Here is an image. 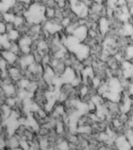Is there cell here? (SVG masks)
<instances>
[{"label": "cell", "mask_w": 133, "mask_h": 150, "mask_svg": "<svg viewBox=\"0 0 133 150\" xmlns=\"http://www.w3.org/2000/svg\"><path fill=\"white\" fill-rule=\"evenodd\" d=\"M87 93H88V88L86 86H83L81 88V96L84 97V96H86Z\"/></svg>", "instance_id": "cell-39"}, {"label": "cell", "mask_w": 133, "mask_h": 150, "mask_svg": "<svg viewBox=\"0 0 133 150\" xmlns=\"http://www.w3.org/2000/svg\"><path fill=\"white\" fill-rule=\"evenodd\" d=\"M56 112L57 114H63V106L62 105H58L57 107L56 108Z\"/></svg>", "instance_id": "cell-40"}, {"label": "cell", "mask_w": 133, "mask_h": 150, "mask_svg": "<svg viewBox=\"0 0 133 150\" xmlns=\"http://www.w3.org/2000/svg\"><path fill=\"white\" fill-rule=\"evenodd\" d=\"M109 91V86H108V83L107 84H104L103 85H101L98 89V92L99 94L100 95H103L104 93H106L107 91Z\"/></svg>", "instance_id": "cell-28"}, {"label": "cell", "mask_w": 133, "mask_h": 150, "mask_svg": "<svg viewBox=\"0 0 133 150\" xmlns=\"http://www.w3.org/2000/svg\"><path fill=\"white\" fill-rule=\"evenodd\" d=\"M123 75L125 78H130L133 77V63L129 61H124L122 63Z\"/></svg>", "instance_id": "cell-11"}, {"label": "cell", "mask_w": 133, "mask_h": 150, "mask_svg": "<svg viewBox=\"0 0 133 150\" xmlns=\"http://www.w3.org/2000/svg\"><path fill=\"white\" fill-rule=\"evenodd\" d=\"M103 96L107 100L110 101L111 103H117L121 100V93L114 92V91H107L106 93L103 94Z\"/></svg>", "instance_id": "cell-13"}, {"label": "cell", "mask_w": 133, "mask_h": 150, "mask_svg": "<svg viewBox=\"0 0 133 150\" xmlns=\"http://www.w3.org/2000/svg\"><path fill=\"white\" fill-rule=\"evenodd\" d=\"M80 84V79L79 78H78V77H75V79L74 80L72 81V83H71V85L72 86H78V84Z\"/></svg>", "instance_id": "cell-41"}, {"label": "cell", "mask_w": 133, "mask_h": 150, "mask_svg": "<svg viewBox=\"0 0 133 150\" xmlns=\"http://www.w3.org/2000/svg\"><path fill=\"white\" fill-rule=\"evenodd\" d=\"M7 35H8V37H9V40H10V41H13V42L18 39L19 36H20L18 30H16V29H14V28H13L12 30H9V32H8Z\"/></svg>", "instance_id": "cell-20"}, {"label": "cell", "mask_w": 133, "mask_h": 150, "mask_svg": "<svg viewBox=\"0 0 133 150\" xmlns=\"http://www.w3.org/2000/svg\"><path fill=\"white\" fill-rule=\"evenodd\" d=\"M122 34L125 36H132L133 34V24L130 23H124L122 30Z\"/></svg>", "instance_id": "cell-17"}, {"label": "cell", "mask_w": 133, "mask_h": 150, "mask_svg": "<svg viewBox=\"0 0 133 150\" xmlns=\"http://www.w3.org/2000/svg\"><path fill=\"white\" fill-rule=\"evenodd\" d=\"M59 149H69L68 143L67 142H65V141H63V142H61L59 145Z\"/></svg>", "instance_id": "cell-37"}, {"label": "cell", "mask_w": 133, "mask_h": 150, "mask_svg": "<svg viewBox=\"0 0 133 150\" xmlns=\"http://www.w3.org/2000/svg\"><path fill=\"white\" fill-rule=\"evenodd\" d=\"M69 23H70V18H68V17H66L62 21V26L63 27L67 28L68 26H69Z\"/></svg>", "instance_id": "cell-38"}, {"label": "cell", "mask_w": 133, "mask_h": 150, "mask_svg": "<svg viewBox=\"0 0 133 150\" xmlns=\"http://www.w3.org/2000/svg\"><path fill=\"white\" fill-rule=\"evenodd\" d=\"M6 105H8L9 106H14V105H15V104H16V99L14 98H12V97H8V98L6 99Z\"/></svg>", "instance_id": "cell-30"}, {"label": "cell", "mask_w": 133, "mask_h": 150, "mask_svg": "<svg viewBox=\"0 0 133 150\" xmlns=\"http://www.w3.org/2000/svg\"><path fill=\"white\" fill-rule=\"evenodd\" d=\"M89 52H90L89 47L88 45H86L82 44L81 43V45L78 48V49L75 52V54L78 60L83 61L85 59H87V57L89 56Z\"/></svg>", "instance_id": "cell-5"}, {"label": "cell", "mask_w": 133, "mask_h": 150, "mask_svg": "<svg viewBox=\"0 0 133 150\" xmlns=\"http://www.w3.org/2000/svg\"><path fill=\"white\" fill-rule=\"evenodd\" d=\"M2 58L5 59L7 61V63L9 64H14L16 63V61L17 60V54L12 52L11 50H4L2 51Z\"/></svg>", "instance_id": "cell-10"}, {"label": "cell", "mask_w": 133, "mask_h": 150, "mask_svg": "<svg viewBox=\"0 0 133 150\" xmlns=\"http://www.w3.org/2000/svg\"><path fill=\"white\" fill-rule=\"evenodd\" d=\"M8 74H9L12 79L15 80V81H18L21 78V73H20V70H19L18 68H9V70H8Z\"/></svg>", "instance_id": "cell-18"}, {"label": "cell", "mask_w": 133, "mask_h": 150, "mask_svg": "<svg viewBox=\"0 0 133 150\" xmlns=\"http://www.w3.org/2000/svg\"><path fill=\"white\" fill-rule=\"evenodd\" d=\"M132 24H133V18H132Z\"/></svg>", "instance_id": "cell-44"}, {"label": "cell", "mask_w": 133, "mask_h": 150, "mask_svg": "<svg viewBox=\"0 0 133 150\" xmlns=\"http://www.w3.org/2000/svg\"><path fill=\"white\" fill-rule=\"evenodd\" d=\"M92 131L91 127L89 126H81L78 127V131L80 133H84V134H88L90 133Z\"/></svg>", "instance_id": "cell-26"}, {"label": "cell", "mask_w": 133, "mask_h": 150, "mask_svg": "<svg viewBox=\"0 0 133 150\" xmlns=\"http://www.w3.org/2000/svg\"><path fill=\"white\" fill-rule=\"evenodd\" d=\"M76 77V75H75V70H73L72 68L68 67L65 68V70H63V72L62 73V75H61V80L63 81V84H71L72 81L75 79Z\"/></svg>", "instance_id": "cell-3"}, {"label": "cell", "mask_w": 133, "mask_h": 150, "mask_svg": "<svg viewBox=\"0 0 133 150\" xmlns=\"http://www.w3.org/2000/svg\"><path fill=\"white\" fill-rule=\"evenodd\" d=\"M92 84H93V86L95 88H97V87L100 86V78L97 77H95L92 78Z\"/></svg>", "instance_id": "cell-35"}, {"label": "cell", "mask_w": 133, "mask_h": 150, "mask_svg": "<svg viewBox=\"0 0 133 150\" xmlns=\"http://www.w3.org/2000/svg\"><path fill=\"white\" fill-rule=\"evenodd\" d=\"M23 18L21 17V16H16L15 21H14V22L13 24H14L15 27H19V26H21V24L23 23Z\"/></svg>", "instance_id": "cell-31"}, {"label": "cell", "mask_w": 133, "mask_h": 150, "mask_svg": "<svg viewBox=\"0 0 133 150\" xmlns=\"http://www.w3.org/2000/svg\"><path fill=\"white\" fill-rule=\"evenodd\" d=\"M44 28L46 32H48L50 35H53L55 33L60 31L63 28V26H61L60 24L57 23H55V22H53V21H51V22L48 21L45 23Z\"/></svg>", "instance_id": "cell-8"}, {"label": "cell", "mask_w": 133, "mask_h": 150, "mask_svg": "<svg viewBox=\"0 0 133 150\" xmlns=\"http://www.w3.org/2000/svg\"><path fill=\"white\" fill-rule=\"evenodd\" d=\"M107 5L110 8H114L119 2V0H107Z\"/></svg>", "instance_id": "cell-33"}, {"label": "cell", "mask_w": 133, "mask_h": 150, "mask_svg": "<svg viewBox=\"0 0 133 150\" xmlns=\"http://www.w3.org/2000/svg\"><path fill=\"white\" fill-rule=\"evenodd\" d=\"M2 16H3V19L4 21L6 22V23H14V21H15V18H16V16L14 15V13H2Z\"/></svg>", "instance_id": "cell-22"}, {"label": "cell", "mask_w": 133, "mask_h": 150, "mask_svg": "<svg viewBox=\"0 0 133 150\" xmlns=\"http://www.w3.org/2000/svg\"><path fill=\"white\" fill-rule=\"evenodd\" d=\"M126 57L128 59H133V45H130L126 49Z\"/></svg>", "instance_id": "cell-29"}, {"label": "cell", "mask_w": 133, "mask_h": 150, "mask_svg": "<svg viewBox=\"0 0 133 150\" xmlns=\"http://www.w3.org/2000/svg\"><path fill=\"white\" fill-rule=\"evenodd\" d=\"M108 86H109V91H114V92L121 93L123 90L122 84L117 77L110 78L109 82H108Z\"/></svg>", "instance_id": "cell-7"}, {"label": "cell", "mask_w": 133, "mask_h": 150, "mask_svg": "<svg viewBox=\"0 0 133 150\" xmlns=\"http://www.w3.org/2000/svg\"><path fill=\"white\" fill-rule=\"evenodd\" d=\"M30 81L28 79H21L18 81L19 87L22 89H27L30 84Z\"/></svg>", "instance_id": "cell-23"}, {"label": "cell", "mask_w": 133, "mask_h": 150, "mask_svg": "<svg viewBox=\"0 0 133 150\" xmlns=\"http://www.w3.org/2000/svg\"><path fill=\"white\" fill-rule=\"evenodd\" d=\"M32 43V40L29 36H24L19 40V46L21 51L24 54H29L31 51V45Z\"/></svg>", "instance_id": "cell-6"}, {"label": "cell", "mask_w": 133, "mask_h": 150, "mask_svg": "<svg viewBox=\"0 0 133 150\" xmlns=\"http://www.w3.org/2000/svg\"><path fill=\"white\" fill-rule=\"evenodd\" d=\"M115 145L119 149H130L132 146L129 143V141L126 136L122 135L116 138L115 140Z\"/></svg>", "instance_id": "cell-9"}, {"label": "cell", "mask_w": 133, "mask_h": 150, "mask_svg": "<svg viewBox=\"0 0 133 150\" xmlns=\"http://www.w3.org/2000/svg\"><path fill=\"white\" fill-rule=\"evenodd\" d=\"M104 1H105V0H95V2H96V3H100V4L101 2H104Z\"/></svg>", "instance_id": "cell-42"}, {"label": "cell", "mask_w": 133, "mask_h": 150, "mask_svg": "<svg viewBox=\"0 0 133 150\" xmlns=\"http://www.w3.org/2000/svg\"><path fill=\"white\" fill-rule=\"evenodd\" d=\"M132 107V100L129 98H127L125 100H124L123 105L121 106V111H122L123 113H126L131 110Z\"/></svg>", "instance_id": "cell-19"}, {"label": "cell", "mask_w": 133, "mask_h": 150, "mask_svg": "<svg viewBox=\"0 0 133 150\" xmlns=\"http://www.w3.org/2000/svg\"><path fill=\"white\" fill-rule=\"evenodd\" d=\"M74 36L78 38L81 42H83L86 39L87 36L89 35V30H88V28L85 25H79L78 27H76L75 29L73 31L72 34Z\"/></svg>", "instance_id": "cell-4"}, {"label": "cell", "mask_w": 133, "mask_h": 150, "mask_svg": "<svg viewBox=\"0 0 133 150\" xmlns=\"http://www.w3.org/2000/svg\"><path fill=\"white\" fill-rule=\"evenodd\" d=\"M55 9H53V7H47L46 9V16L49 17V18H53L55 16Z\"/></svg>", "instance_id": "cell-24"}, {"label": "cell", "mask_w": 133, "mask_h": 150, "mask_svg": "<svg viewBox=\"0 0 133 150\" xmlns=\"http://www.w3.org/2000/svg\"><path fill=\"white\" fill-rule=\"evenodd\" d=\"M23 15L28 22L33 24H38L41 23L46 17V8L37 2L33 3Z\"/></svg>", "instance_id": "cell-1"}, {"label": "cell", "mask_w": 133, "mask_h": 150, "mask_svg": "<svg viewBox=\"0 0 133 150\" xmlns=\"http://www.w3.org/2000/svg\"><path fill=\"white\" fill-rule=\"evenodd\" d=\"M6 24L4 22H1V23H0V33H1V35L2 34H6Z\"/></svg>", "instance_id": "cell-34"}, {"label": "cell", "mask_w": 133, "mask_h": 150, "mask_svg": "<svg viewBox=\"0 0 133 150\" xmlns=\"http://www.w3.org/2000/svg\"><path fill=\"white\" fill-rule=\"evenodd\" d=\"M63 131V124L61 122H59L56 124V131L57 133H61Z\"/></svg>", "instance_id": "cell-36"}, {"label": "cell", "mask_w": 133, "mask_h": 150, "mask_svg": "<svg viewBox=\"0 0 133 150\" xmlns=\"http://www.w3.org/2000/svg\"><path fill=\"white\" fill-rule=\"evenodd\" d=\"M42 70V68L38 64L35 63H33L32 64H31L29 67H28V71L31 74H36L38 73Z\"/></svg>", "instance_id": "cell-21"}, {"label": "cell", "mask_w": 133, "mask_h": 150, "mask_svg": "<svg viewBox=\"0 0 133 150\" xmlns=\"http://www.w3.org/2000/svg\"><path fill=\"white\" fill-rule=\"evenodd\" d=\"M126 137L128 138V139H129V143H130L132 148H133V131L129 130V131L127 132Z\"/></svg>", "instance_id": "cell-32"}, {"label": "cell", "mask_w": 133, "mask_h": 150, "mask_svg": "<svg viewBox=\"0 0 133 150\" xmlns=\"http://www.w3.org/2000/svg\"><path fill=\"white\" fill-rule=\"evenodd\" d=\"M99 28H100L101 34L103 35H106L109 31V29H110V23H109L107 19L105 18V17H103V18H101L100 20Z\"/></svg>", "instance_id": "cell-14"}, {"label": "cell", "mask_w": 133, "mask_h": 150, "mask_svg": "<svg viewBox=\"0 0 133 150\" xmlns=\"http://www.w3.org/2000/svg\"><path fill=\"white\" fill-rule=\"evenodd\" d=\"M132 127H133V117H132Z\"/></svg>", "instance_id": "cell-43"}, {"label": "cell", "mask_w": 133, "mask_h": 150, "mask_svg": "<svg viewBox=\"0 0 133 150\" xmlns=\"http://www.w3.org/2000/svg\"><path fill=\"white\" fill-rule=\"evenodd\" d=\"M33 63H35V56L33 55L26 54L25 56L20 59V65L22 68L28 67Z\"/></svg>", "instance_id": "cell-12"}, {"label": "cell", "mask_w": 133, "mask_h": 150, "mask_svg": "<svg viewBox=\"0 0 133 150\" xmlns=\"http://www.w3.org/2000/svg\"><path fill=\"white\" fill-rule=\"evenodd\" d=\"M0 44H1V46H2V49H4L5 50L10 49L12 42L9 40L8 35H6V34H2L1 35V36H0Z\"/></svg>", "instance_id": "cell-15"}, {"label": "cell", "mask_w": 133, "mask_h": 150, "mask_svg": "<svg viewBox=\"0 0 133 150\" xmlns=\"http://www.w3.org/2000/svg\"><path fill=\"white\" fill-rule=\"evenodd\" d=\"M81 41H80L78 38L74 36V35H70L68 36L67 38L64 41V44H65L66 47L68 48V49L71 52H74L75 53L76 50L78 49V48L79 47V45H81Z\"/></svg>", "instance_id": "cell-2"}, {"label": "cell", "mask_w": 133, "mask_h": 150, "mask_svg": "<svg viewBox=\"0 0 133 150\" xmlns=\"http://www.w3.org/2000/svg\"><path fill=\"white\" fill-rule=\"evenodd\" d=\"M37 47L38 52H42L43 50H46V49L48 48V45H47L46 42H44V41H40V42H38V43Z\"/></svg>", "instance_id": "cell-25"}, {"label": "cell", "mask_w": 133, "mask_h": 150, "mask_svg": "<svg viewBox=\"0 0 133 150\" xmlns=\"http://www.w3.org/2000/svg\"><path fill=\"white\" fill-rule=\"evenodd\" d=\"M2 91L4 92L6 96L9 97L15 94L16 88L14 84L11 83H5L4 84H2Z\"/></svg>", "instance_id": "cell-16"}, {"label": "cell", "mask_w": 133, "mask_h": 150, "mask_svg": "<svg viewBox=\"0 0 133 150\" xmlns=\"http://www.w3.org/2000/svg\"><path fill=\"white\" fill-rule=\"evenodd\" d=\"M82 74H83L84 77H92V76L93 75V71H92V69L91 67H87L85 68V70H83Z\"/></svg>", "instance_id": "cell-27"}]
</instances>
